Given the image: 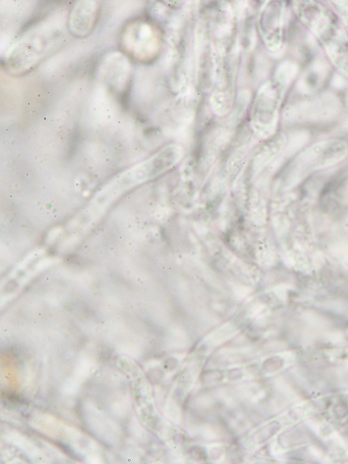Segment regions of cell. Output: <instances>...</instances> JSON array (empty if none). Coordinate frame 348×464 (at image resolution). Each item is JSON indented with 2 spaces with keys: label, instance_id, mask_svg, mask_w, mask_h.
I'll list each match as a JSON object with an SVG mask.
<instances>
[{
  "label": "cell",
  "instance_id": "1",
  "mask_svg": "<svg viewBox=\"0 0 348 464\" xmlns=\"http://www.w3.org/2000/svg\"><path fill=\"white\" fill-rule=\"evenodd\" d=\"M299 20L317 37L333 65L348 77V35L338 16L315 1H296Z\"/></svg>",
  "mask_w": 348,
  "mask_h": 464
},
{
  "label": "cell",
  "instance_id": "2",
  "mask_svg": "<svg viewBox=\"0 0 348 464\" xmlns=\"http://www.w3.org/2000/svg\"><path fill=\"white\" fill-rule=\"evenodd\" d=\"M61 26L44 22L32 28L15 45L6 59L13 75H23L33 69L58 47L64 35Z\"/></svg>",
  "mask_w": 348,
  "mask_h": 464
},
{
  "label": "cell",
  "instance_id": "3",
  "mask_svg": "<svg viewBox=\"0 0 348 464\" xmlns=\"http://www.w3.org/2000/svg\"><path fill=\"white\" fill-rule=\"evenodd\" d=\"M348 155V144L340 139L317 142L301 152L289 167L283 187L290 190L296 187L311 173L334 166Z\"/></svg>",
  "mask_w": 348,
  "mask_h": 464
},
{
  "label": "cell",
  "instance_id": "4",
  "mask_svg": "<svg viewBox=\"0 0 348 464\" xmlns=\"http://www.w3.org/2000/svg\"><path fill=\"white\" fill-rule=\"evenodd\" d=\"M287 87L272 79L258 89L251 112V127L260 138L275 134L282 100Z\"/></svg>",
  "mask_w": 348,
  "mask_h": 464
},
{
  "label": "cell",
  "instance_id": "5",
  "mask_svg": "<svg viewBox=\"0 0 348 464\" xmlns=\"http://www.w3.org/2000/svg\"><path fill=\"white\" fill-rule=\"evenodd\" d=\"M121 43L128 55L138 61L149 63L155 60L160 52L161 31L152 20L137 18L125 26Z\"/></svg>",
  "mask_w": 348,
  "mask_h": 464
},
{
  "label": "cell",
  "instance_id": "6",
  "mask_svg": "<svg viewBox=\"0 0 348 464\" xmlns=\"http://www.w3.org/2000/svg\"><path fill=\"white\" fill-rule=\"evenodd\" d=\"M341 102L334 93L326 92L317 97L289 105L284 113L287 122H323L334 118L340 111Z\"/></svg>",
  "mask_w": 348,
  "mask_h": 464
},
{
  "label": "cell",
  "instance_id": "7",
  "mask_svg": "<svg viewBox=\"0 0 348 464\" xmlns=\"http://www.w3.org/2000/svg\"><path fill=\"white\" fill-rule=\"evenodd\" d=\"M237 35V17L232 5L221 4L218 9L211 29V40L216 56L228 57L232 52Z\"/></svg>",
  "mask_w": 348,
  "mask_h": 464
},
{
  "label": "cell",
  "instance_id": "8",
  "mask_svg": "<svg viewBox=\"0 0 348 464\" xmlns=\"http://www.w3.org/2000/svg\"><path fill=\"white\" fill-rule=\"evenodd\" d=\"M205 24L198 26L196 38L195 59L197 83L203 91L214 84L216 54L211 40V31Z\"/></svg>",
  "mask_w": 348,
  "mask_h": 464
},
{
  "label": "cell",
  "instance_id": "9",
  "mask_svg": "<svg viewBox=\"0 0 348 464\" xmlns=\"http://www.w3.org/2000/svg\"><path fill=\"white\" fill-rule=\"evenodd\" d=\"M285 10L284 1H268L258 19L260 36L265 47L273 52H278L282 46Z\"/></svg>",
  "mask_w": 348,
  "mask_h": 464
},
{
  "label": "cell",
  "instance_id": "10",
  "mask_svg": "<svg viewBox=\"0 0 348 464\" xmlns=\"http://www.w3.org/2000/svg\"><path fill=\"white\" fill-rule=\"evenodd\" d=\"M226 59H216L214 91L210 96L211 107L218 116L227 114L234 102V70Z\"/></svg>",
  "mask_w": 348,
  "mask_h": 464
},
{
  "label": "cell",
  "instance_id": "11",
  "mask_svg": "<svg viewBox=\"0 0 348 464\" xmlns=\"http://www.w3.org/2000/svg\"><path fill=\"white\" fill-rule=\"evenodd\" d=\"M166 68L171 88L174 91H182L188 80V54L181 32L171 33Z\"/></svg>",
  "mask_w": 348,
  "mask_h": 464
},
{
  "label": "cell",
  "instance_id": "12",
  "mask_svg": "<svg viewBox=\"0 0 348 464\" xmlns=\"http://www.w3.org/2000/svg\"><path fill=\"white\" fill-rule=\"evenodd\" d=\"M100 3L98 1H79L71 9L68 17L69 31L75 37L88 36L97 22Z\"/></svg>",
  "mask_w": 348,
  "mask_h": 464
},
{
  "label": "cell",
  "instance_id": "13",
  "mask_svg": "<svg viewBox=\"0 0 348 464\" xmlns=\"http://www.w3.org/2000/svg\"><path fill=\"white\" fill-rule=\"evenodd\" d=\"M287 138L283 133L274 134L260 145L255 150L252 158L253 169H260L269 164L283 150L287 143Z\"/></svg>",
  "mask_w": 348,
  "mask_h": 464
},
{
  "label": "cell",
  "instance_id": "14",
  "mask_svg": "<svg viewBox=\"0 0 348 464\" xmlns=\"http://www.w3.org/2000/svg\"><path fill=\"white\" fill-rule=\"evenodd\" d=\"M327 72L328 65L326 62L317 59L299 78L297 82L298 91L304 95L312 93L323 82Z\"/></svg>",
  "mask_w": 348,
  "mask_h": 464
},
{
  "label": "cell",
  "instance_id": "15",
  "mask_svg": "<svg viewBox=\"0 0 348 464\" xmlns=\"http://www.w3.org/2000/svg\"><path fill=\"white\" fill-rule=\"evenodd\" d=\"M298 72V65L291 60H285L277 66L273 79L288 87L296 77Z\"/></svg>",
  "mask_w": 348,
  "mask_h": 464
},
{
  "label": "cell",
  "instance_id": "16",
  "mask_svg": "<svg viewBox=\"0 0 348 464\" xmlns=\"http://www.w3.org/2000/svg\"><path fill=\"white\" fill-rule=\"evenodd\" d=\"M310 139V133L306 130L294 132L287 141L285 148L280 154L283 157H290L301 150Z\"/></svg>",
  "mask_w": 348,
  "mask_h": 464
},
{
  "label": "cell",
  "instance_id": "17",
  "mask_svg": "<svg viewBox=\"0 0 348 464\" xmlns=\"http://www.w3.org/2000/svg\"><path fill=\"white\" fill-rule=\"evenodd\" d=\"M333 7L342 22V25L348 35V1H331Z\"/></svg>",
  "mask_w": 348,
  "mask_h": 464
},
{
  "label": "cell",
  "instance_id": "18",
  "mask_svg": "<svg viewBox=\"0 0 348 464\" xmlns=\"http://www.w3.org/2000/svg\"><path fill=\"white\" fill-rule=\"evenodd\" d=\"M346 82L342 75H335L332 79V86L337 89H342L345 87Z\"/></svg>",
  "mask_w": 348,
  "mask_h": 464
},
{
  "label": "cell",
  "instance_id": "19",
  "mask_svg": "<svg viewBox=\"0 0 348 464\" xmlns=\"http://www.w3.org/2000/svg\"><path fill=\"white\" fill-rule=\"evenodd\" d=\"M343 127H344L346 130H348V119H347V120L345 121V123H344V124H343Z\"/></svg>",
  "mask_w": 348,
  "mask_h": 464
},
{
  "label": "cell",
  "instance_id": "20",
  "mask_svg": "<svg viewBox=\"0 0 348 464\" xmlns=\"http://www.w3.org/2000/svg\"><path fill=\"white\" fill-rule=\"evenodd\" d=\"M346 102H347V105L348 106V92H347V94Z\"/></svg>",
  "mask_w": 348,
  "mask_h": 464
},
{
  "label": "cell",
  "instance_id": "21",
  "mask_svg": "<svg viewBox=\"0 0 348 464\" xmlns=\"http://www.w3.org/2000/svg\"><path fill=\"white\" fill-rule=\"evenodd\" d=\"M29 173H26V177H29Z\"/></svg>",
  "mask_w": 348,
  "mask_h": 464
},
{
  "label": "cell",
  "instance_id": "22",
  "mask_svg": "<svg viewBox=\"0 0 348 464\" xmlns=\"http://www.w3.org/2000/svg\"><path fill=\"white\" fill-rule=\"evenodd\" d=\"M113 194H117V192H113Z\"/></svg>",
  "mask_w": 348,
  "mask_h": 464
},
{
  "label": "cell",
  "instance_id": "23",
  "mask_svg": "<svg viewBox=\"0 0 348 464\" xmlns=\"http://www.w3.org/2000/svg\"><path fill=\"white\" fill-rule=\"evenodd\" d=\"M131 198H132L131 196H128V199H130Z\"/></svg>",
  "mask_w": 348,
  "mask_h": 464
}]
</instances>
